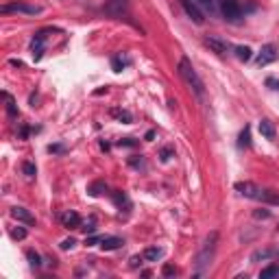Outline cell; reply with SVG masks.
Returning a JSON list of instances; mask_svg holds the SVG:
<instances>
[{"label": "cell", "instance_id": "d4e9b609", "mask_svg": "<svg viewBox=\"0 0 279 279\" xmlns=\"http://www.w3.org/2000/svg\"><path fill=\"white\" fill-rule=\"evenodd\" d=\"M111 66H113V72H122V68H124L122 57H113V59H111Z\"/></svg>", "mask_w": 279, "mask_h": 279}, {"label": "cell", "instance_id": "f1b7e54d", "mask_svg": "<svg viewBox=\"0 0 279 279\" xmlns=\"http://www.w3.org/2000/svg\"><path fill=\"white\" fill-rule=\"evenodd\" d=\"M118 144H120V147H135L137 142H135V140H133V137H124V140H120Z\"/></svg>", "mask_w": 279, "mask_h": 279}, {"label": "cell", "instance_id": "2e32d148", "mask_svg": "<svg viewBox=\"0 0 279 279\" xmlns=\"http://www.w3.org/2000/svg\"><path fill=\"white\" fill-rule=\"evenodd\" d=\"M238 147L240 149H249L251 147V126H244V129H242L240 140H238Z\"/></svg>", "mask_w": 279, "mask_h": 279}, {"label": "cell", "instance_id": "6da1fadb", "mask_svg": "<svg viewBox=\"0 0 279 279\" xmlns=\"http://www.w3.org/2000/svg\"><path fill=\"white\" fill-rule=\"evenodd\" d=\"M216 249H218V231H212L209 236L203 240L199 253L194 257V268H196V275H201L203 270L209 268V264L214 262V255H216Z\"/></svg>", "mask_w": 279, "mask_h": 279}, {"label": "cell", "instance_id": "f546056e", "mask_svg": "<svg viewBox=\"0 0 279 279\" xmlns=\"http://www.w3.org/2000/svg\"><path fill=\"white\" fill-rule=\"evenodd\" d=\"M100 240H103V238H98V236H90V238L85 240V244H87V246H92V244H96V242H100Z\"/></svg>", "mask_w": 279, "mask_h": 279}, {"label": "cell", "instance_id": "4dcf8cb0", "mask_svg": "<svg viewBox=\"0 0 279 279\" xmlns=\"http://www.w3.org/2000/svg\"><path fill=\"white\" fill-rule=\"evenodd\" d=\"M170 155H173V149H164V151H162V160H164V162H168Z\"/></svg>", "mask_w": 279, "mask_h": 279}, {"label": "cell", "instance_id": "d6986e66", "mask_svg": "<svg viewBox=\"0 0 279 279\" xmlns=\"http://www.w3.org/2000/svg\"><path fill=\"white\" fill-rule=\"evenodd\" d=\"M3 96H5V100H7V111H9V116H18V107H16L14 96H11V94H7V92H3Z\"/></svg>", "mask_w": 279, "mask_h": 279}, {"label": "cell", "instance_id": "3957f363", "mask_svg": "<svg viewBox=\"0 0 279 279\" xmlns=\"http://www.w3.org/2000/svg\"><path fill=\"white\" fill-rule=\"evenodd\" d=\"M220 14L225 16V20L236 22L242 16V7H240L238 0H220Z\"/></svg>", "mask_w": 279, "mask_h": 279}, {"label": "cell", "instance_id": "7c38bea8", "mask_svg": "<svg viewBox=\"0 0 279 279\" xmlns=\"http://www.w3.org/2000/svg\"><path fill=\"white\" fill-rule=\"evenodd\" d=\"M162 255H164V251L160 246H149V249H144V253H142V257L147 259V262H157V259H162Z\"/></svg>", "mask_w": 279, "mask_h": 279}, {"label": "cell", "instance_id": "4316f807", "mask_svg": "<svg viewBox=\"0 0 279 279\" xmlns=\"http://www.w3.org/2000/svg\"><path fill=\"white\" fill-rule=\"evenodd\" d=\"M164 275H166V277H173V275H177V268H175V266H170V264H166V266H164Z\"/></svg>", "mask_w": 279, "mask_h": 279}, {"label": "cell", "instance_id": "836d02e7", "mask_svg": "<svg viewBox=\"0 0 279 279\" xmlns=\"http://www.w3.org/2000/svg\"><path fill=\"white\" fill-rule=\"evenodd\" d=\"M201 7H212V0H196Z\"/></svg>", "mask_w": 279, "mask_h": 279}, {"label": "cell", "instance_id": "7a4b0ae2", "mask_svg": "<svg viewBox=\"0 0 279 279\" xmlns=\"http://www.w3.org/2000/svg\"><path fill=\"white\" fill-rule=\"evenodd\" d=\"M179 74H181V79L186 81V83L192 87L196 94H199V96H203V94H205V87H203V81L199 77V72L194 70L192 61H190L188 57H183V59L179 61Z\"/></svg>", "mask_w": 279, "mask_h": 279}, {"label": "cell", "instance_id": "277c9868", "mask_svg": "<svg viewBox=\"0 0 279 279\" xmlns=\"http://www.w3.org/2000/svg\"><path fill=\"white\" fill-rule=\"evenodd\" d=\"M277 57H279V48L275 46V44H264L255 61H257V66L262 68V66H268V63L277 61Z\"/></svg>", "mask_w": 279, "mask_h": 279}, {"label": "cell", "instance_id": "7402d4cb", "mask_svg": "<svg viewBox=\"0 0 279 279\" xmlns=\"http://www.w3.org/2000/svg\"><path fill=\"white\" fill-rule=\"evenodd\" d=\"M279 275V266H268V268H264L262 272H259V277L266 279V277H275Z\"/></svg>", "mask_w": 279, "mask_h": 279}, {"label": "cell", "instance_id": "484cf974", "mask_svg": "<svg viewBox=\"0 0 279 279\" xmlns=\"http://www.w3.org/2000/svg\"><path fill=\"white\" fill-rule=\"evenodd\" d=\"M74 244H77V240H74V238H66V240H63V242H61V251H68V249H72Z\"/></svg>", "mask_w": 279, "mask_h": 279}, {"label": "cell", "instance_id": "ffe728a7", "mask_svg": "<svg viewBox=\"0 0 279 279\" xmlns=\"http://www.w3.org/2000/svg\"><path fill=\"white\" fill-rule=\"evenodd\" d=\"M29 233H27V229L24 227H16V229H11V238L14 240H24Z\"/></svg>", "mask_w": 279, "mask_h": 279}, {"label": "cell", "instance_id": "8992f818", "mask_svg": "<svg viewBox=\"0 0 279 279\" xmlns=\"http://www.w3.org/2000/svg\"><path fill=\"white\" fill-rule=\"evenodd\" d=\"M3 14H11V11H20V14H27V16H40L42 14V7H35V5H27V3H16V5H5Z\"/></svg>", "mask_w": 279, "mask_h": 279}, {"label": "cell", "instance_id": "ba28073f", "mask_svg": "<svg viewBox=\"0 0 279 279\" xmlns=\"http://www.w3.org/2000/svg\"><path fill=\"white\" fill-rule=\"evenodd\" d=\"M11 216L20 223H27V225H35V216L29 212L27 207H11Z\"/></svg>", "mask_w": 279, "mask_h": 279}, {"label": "cell", "instance_id": "e575fe53", "mask_svg": "<svg viewBox=\"0 0 279 279\" xmlns=\"http://www.w3.org/2000/svg\"><path fill=\"white\" fill-rule=\"evenodd\" d=\"M268 85H275V90H279V81L275 79H268Z\"/></svg>", "mask_w": 279, "mask_h": 279}, {"label": "cell", "instance_id": "1f68e13d", "mask_svg": "<svg viewBox=\"0 0 279 279\" xmlns=\"http://www.w3.org/2000/svg\"><path fill=\"white\" fill-rule=\"evenodd\" d=\"M81 229H83L85 233H94V231H96V227H94V225L90 223V225H85V227H81Z\"/></svg>", "mask_w": 279, "mask_h": 279}, {"label": "cell", "instance_id": "9a60e30c", "mask_svg": "<svg viewBox=\"0 0 279 279\" xmlns=\"http://www.w3.org/2000/svg\"><path fill=\"white\" fill-rule=\"evenodd\" d=\"M272 255H277V251L275 249H259V251H255L251 255V262H259V259H268V257H272Z\"/></svg>", "mask_w": 279, "mask_h": 279}, {"label": "cell", "instance_id": "e0dca14e", "mask_svg": "<svg viewBox=\"0 0 279 279\" xmlns=\"http://www.w3.org/2000/svg\"><path fill=\"white\" fill-rule=\"evenodd\" d=\"M111 116L118 118L120 122H124V124H129L131 120H133V116H131V113L126 111V109H111Z\"/></svg>", "mask_w": 279, "mask_h": 279}, {"label": "cell", "instance_id": "cb8c5ba5", "mask_svg": "<svg viewBox=\"0 0 279 279\" xmlns=\"http://www.w3.org/2000/svg\"><path fill=\"white\" fill-rule=\"evenodd\" d=\"M27 257H29V262H31V266H40L42 262H40V255L33 251V249H29L27 251Z\"/></svg>", "mask_w": 279, "mask_h": 279}, {"label": "cell", "instance_id": "9c48e42d", "mask_svg": "<svg viewBox=\"0 0 279 279\" xmlns=\"http://www.w3.org/2000/svg\"><path fill=\"white\" fill-rule=\"evenodd\" d=\"M61 225L63 227H68V229H79L81 227V216L77 212H66V214H61Z\"/></svg>", "mask_w": 279, "mask_h": 279}, {"label": "cell", "instance_id": "8fae6325", "mask_svg": "<svg viewBox=\"0 0 279 279\" xmlns=\"http://www.w3.org/2000/svg\"><path fill=\"white\" fill-rule=\"evenodd\" d=\"M181 5H183V9H186V14L192 18L196 24H203V14L199 11V7H196L194 3H190V0H181Z\"/></svg>", "mask_w": 279, "mask_h": 279}, {"label": "cell", "instance_id": "d6a6232c", "mask_svg": "<svg viewBox=\"0 0 279 279\" xmlns=\"http://www.w3.org/2000/svg\"><path fill=\"white\" fill-rule=\"evenodd\" d=\"M253 216H255V218H268V216H270V212H255Z\"/></svg>", "mask_w": 279, "mask_h": 279}, {"label": "cell", "instance_id": "603a6c76", "mask_svg": "<svg viewBox=\"0 0 279 279\" xmlns=\"http://www.w3.org/2000/svg\"><path fill=\"white\" fill-rule=\"evenodd\" d=\"M100 190H105V183H103V181H96V183H92L87 192H90L92 196H98V194H100Z\"/></svg>", "mask_w": 279, "mask_h": 279}, {"label": "cell", "instance_id": "52a82bcc", "mask_svg": "<svg viewBox=\"0 0 279 279\" xmlns=\"http://www.w3.org/2000/svg\"><path fill=\"white\" fill-rule=\"evenodd\" d=\"M205 46H209L214 50L216 55H220V57H227L229 55V44L227 42H223V40H218V37H205Z\"/></svg>", "mask_w": 279, "mask_h": 279}, {"label": "cell", "instance_id": "4fadbf2b", "mask_svg": "<svg viewBox=\"0 0 279 279\" xmlns=\"http://www.w3.org/2000/svg\"><path fill=\"white\" fill-rule=\"evenodd\" d=\"M259 133L266 140H275V126H272L270 120H259Z\"/></svg>", "mask_w": 279, "mask_h": 279}, {"label": "cell", "instance_id": "ac0fdd59", "mask_svg": "<svg viewBox=\"0 0 279 279\" xmlns=\"http://www.w3.org/2000/svg\"><path fill=\"white\" fill-rule=\"evenodd\" d=\"M233 53H236V57L240 61H249L251 59V48L249 46H236V48H233Z\"/></svg>", "mask_w": 279, "mask_h": 279}, {"label": "cell", "instance_id": "44dd1931", "mask_svg": "<svg viewBox=\"0 0 279 279\" xmlns=\"http://www.w3.org/2000/svg\"><path fill=\"white\" fill-rule=\"evenodd\" d=\"M22 173L27 175V177H35V173H37L35 164H31V162H24V164H22Z\"/></svg>", "mask_w": 279, "mask_h": 279}, {"label": "cell", "instance_id": "83f0119b", "mask_svg": "<svg viewBox=\"0 0 279 279\" xmlns=\"http://www.w3.org/2000/svg\"><path fill=\"white\" fill-rule=\"evenodd\" d=\"M142 259H144V257L133 255V257H131V262H129V266H131V268H137V266H142Z\"/></svg>", "mask_w": 279, "mask_h": 279}, {"label": "cell", "instance_id": "5bb4252c", "mask_svg": "<svg viewBox=\"0 0 279 279\" xmlns=\"http://www.w3.org/2000/svg\"><path fill=\"white\" fill-rule=\"evenodd\" d=\"M113 196V203H116V205L122 209V207H131V201H129V196H126L124 192H120V190H116V192L111 194Z\"/></svg>", "mask_w": 279, "mask_h": 279}, {"label": "cell", "instance_id": "5b68a950", "mask_svg": "<svg viewBox=\"0 0 279 279\" xmlns=\"http://www.w3.org/2000/svg\"><path fill=\"white\" fill-rule=\"evenodd\" d=\"M236 190L244 196V199H255V201L262 199V192H264L262 188L255 186V183H251V181H238L236 183Z\"/></svg>", "mask_w": 279, "mask_h": 279}, {"label": "cell", "instance_id": "30bf717a", "mask_svg": "<svg viewBox=\"0 0 279 279\" xmlns=\"http://www.w3.org/2000/svg\"><path fill=\"white\" fill-rule=\"evenodd\" d=\"M122 244H124L122 238H118V236H105L103 240H100V249L103 251H116Z\"/></svg>", "mask_w": 279, "mask_h": 279}]
</instances>
